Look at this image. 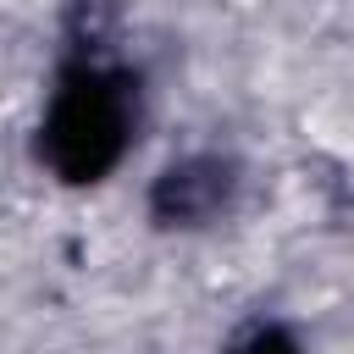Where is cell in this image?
Wrapping results in <instances>:
<instances>
[{
	"label": "cell",
	"instance_id": "obj_1",
	"mask_svg": "<svg viewBox=\"0 0 354 354\" xmlns=\"http://www.w3.org/2000/svg\"><path fill=\"white\" fill-rule=\"evenodd\" d=\"M116 133H122V111L111 105L105 88L72 94L61 105V116H55V144H61V160L72 171H94L100 160H111Z\"/></svg>",
	"mask_w": 354,
	"mask_h": 354
}]
</instances>
